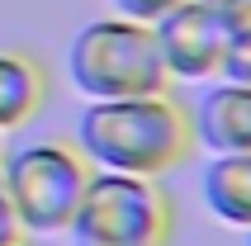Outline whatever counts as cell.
<instances>
[{"label":"cell","instance_id":"cell-13","mask_svg":"<svg viewBox=\"0 0 251 246\" xmlns=\"http://www.w3.org/2000/svg\"><path fill=\"white\" fill-rule=\"evenodd\" d=\"M14 246H24V242H14Z\"/></svg>","mask_w":251,"mask_h":246},{"label":"cell","instance_id":"cell-6","mask_svg":"<svg viewBox=\"0 0 251 246\" xmlns=\"http://www.w3.org/2000/svg\"><path fill=\"white\" fill-rule=\"evenodd\" d=\"M195 142L213 156H251V85L213 81L190 109Z\"/></svg>","mask_w":251,"mask_h":246},{"label":"cell","instance_id":"cell-5","mask_svg":"<svg viewBox=\"0 0 251 246\" xmlns=\"http://www.w3.org/2000/svg\"><path fill=\"white\" fill-rule=\"evenodd\" d=\"M156 48L171 81H218L227 57V19L218 0H180L156 19Z\"/></svg>","mask_w":251,"mask_h":246},{"label":"cell","instance_id":"cell-4","mask_svg":"<svg viewBox=\"0 0 251 246\" xmlns=\"http://www.w3.org/2000/svg\"><path fill=\"white\" fill-rule=\"evenodd\" d=\"M0 175H5L14 218L24 232H67L95 166L85 161V151L76 142L48 137V142L14 147L0 166Z\"/></svg>","mask_w":251,"mask_h":246},{"label":"cell","instance_id":"cell-3","mask_svg":"<svg viewBox=\"0 0 251 246\" xmlns=\"http://www.w3.org/2000/svg\"><path fill=\"white\" fill-rule=\"evenodd\" d=\"M171 227L176 213L156 180L95 171L67 232L76 246H171Z\"/></svg>","mask_w":251,"mask_h":246},{"label":"cell","instance_id":"cell-7","mask_svg":"<svg viewBox=\"0 0 251 246\" xmlns=\"http://www.w3.org/2000/svg\"><path fill=\"white\" fill-rule=\"evenodd\" d=\"M204 204L227 227H251V156H213L204 166Z\"/></svg>","mask_w":251,"mask_h":246},{"label":"cell","instance_id":"cell-1","mask_svg":"<svg viewBox=\"0 0 251 246\" xmlns=\"http://www.w3.org/2000/svg\"><path fill=\"white\" fill-rule=\"evenodd\" d=\"M76 147L95 171L156 180L195 151V123L171 90L133 99H90L76 128Z\"/></svg>","mask_w":251,"mask_h":246},{"label":"cell","instance_id":"cell-11","mask_svg":"<svg viewBox=\"0 0 251 246\" xmlns=\"http://www.w3.org/2000/svg\"><path fill=\"white\" fill-rule=\"evenodd\" d=\"M24 237L19 218H14V204H10V190H5V175H0V246H14Z\"/></svg>","mask_w":251,"mask_h":246},{"label":"cell","instance_id":"cell-12","mask_svg":"<svg viewBox=\"0 0 251 246\" xmlns=\"http://www.w3.org/2000/svg\"><path fill=\"white\" fill-rule=\"evenodd\" d=\"M242 246H251V227H247V242H242Z\"/></svg>","mask_w":251,"mask_h":246},{"label":"cell","instance_id":"cell-2","mask_svg":"<svg viewBox=\"0 0 251 246\" xmlns=\"http://www.w3.org/2000/svg\"><path fill=\"white\" fill-rule=\"evenodd\" d=\"M71 85L90 99H133V95H161L171 90V71L156 48V28L109 14L76 28L67 48Z\"/></svg>","mask_w":251,"mask_h":246},{"label":"cell","instance_id":"cell-10","mask_svg":"<svg viewBox=\"0 0 251 246\" xmlns=\"http://www.w3.org/2000/svg\"><path fill=\"white\" fill-rule=\"evenodd\" d=\"M124 19H138V24H156L166 10H176L180 0H114Z\"/></svg>","mask_w":251,"mask_h":246},{"label":"cell","instance_id":"cell-9","mask_svg":"<svg viewBox=\"0 0 251 246\" xmlns=\"http://www.w3.org/2000/svg\"><path fill=\"white\" fill-rule=\"evenodd\" d=\"M218 81H242V85H251V33H232L227 57H223V76H218Z\"/></svg>","mask_w":251,"mask_h":246},{"label":"cell","instance_id":"cell-8","mask_svg":"<svg viewBox=\"0 0 251 246\" xmlns=\"http://www.w3.org/2000/svg\"><path fill=\"white\" fill-rule=\"evenodd\" d=\"M48 99V76L28 52L5 48L0 52V133H10L19 123H28Z\"/></svg>","mask_w":251,"mask_h":246}]
</instances>
